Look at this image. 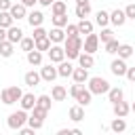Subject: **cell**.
<instances>
[{
  "mask_svg": "<svg viewBox=\"0 0 135 135\" xmlns=\"http://www.w3.org/2000/svg\"><path fill=\"white\" fill-rule=\"evenodd\" d=\"M63 51H65V57L68 59H78V55L82 51V38L80 36H65Z\"/></svg>",
  "mask_w": 135,
  "mask_h": 135,
  "instance_id": "1",
  "label": "cell"
},
{
  "mask_svg": "<svg viewBox=\"0 0 135 135\" xmlns=\"http://www.w3.org/2000/svg\"><path fill=\"white\" fill-rule=\"evenodd\" d=\"M70 95L84 108V105H89L91 103V99H93V93L89 91V89H84V84H80V82H74L72 86H70Z\"/></svg>",
  "mask_w": 135,
  "mask_h": 135,
  "instance_id": "2",
  "label": "cell"
},
{
  "mask_svg": "<svg viewBox=\"0 0 135 135\" xmlns=\"http://www.w3.org/2000/svg\"><path fill=\"white\" fill-rule=\"evenodd\" d=\"M86 82H89L86 89H89L93 95H103V93L110 91V82H108L105 78H101V76H93V78H89Z\"/></svg>",
  "mask_w": 135,
  "mask_h": 135,
  "instance_id": "3",
  "label": "cell"
},
{
  "mask_svg": "<svg viewBox=\"0 0 135 135\" xmlns=\"http://www.w3.org/2000/svg\"><path fill=\"white\" fill-rule=\"evenodd\" d=\"M21 95H23V91H21L19 86H6V89H2V91H0V99H2V103H4V105L17 103V101L21 99Z\"/></svg>",
  "mask_w": 135,
  "mask_h": 135,
  "instance_id": "4",
  "label": "cell"
},
{
  "mask_svg": "<svg viewBox=\"0 0 135 135\" xmlns=\"http://www.w3.org/2000/svg\"><path fill=\"white\" fill-rule=\"evenodd\" d=\"M25 122H27V112H25L23 108L17 110V112H13V114H8V118H6V124H8V129H13V131H19Z\"/></svg>",
  "mask_w": 135,
  "mask_h": 135,
  "instance_id": "5",
  "label": "cell"
},
{
  "mask_svg": "<svg viewBox=\"0 0 135 135\" xmlns=\"http://www.w3.org/2000/svg\"><path fill=\"white\" fill-rule=\"evenodd\" d=\"M82 49H84V53H91V55H93V53L99 49V36L93 34V32L86 34V38L82 40Z\"/></svg>",
  "mask_w": 135,
  "mask_h": 135,
  "instance_id": "6",
  "label": "cell"
},
{
  "mask_svg": "<svg viewBox=\"0 0 135 135\" xmlns=\"http://www.w3.org/2000/svg\"><path fill=\"white\" fill-rule=\"evenodd\" d=\"M46 53H49V59H51L53 63H59V61L65 59V51H63V46H59V44H51V49H49Z\"/></svg>",
  "mask_w": 135,
  "mask_h": 135,
  "instance_id": "7",
  "label": "cell"
},
{
  "mask_svg": "<svg viewBox=\"0 0 135 135\" xmlns=\"http://www.w3.org/2000/svg\"><path fill=\"white\" fill-rule=\"evenodd\" d=\"M57 76H59V74H57V68L53 65V61H51V63H46L44 68H40V78H42V80H46V82H53Z\"/></svg>",
  "mask_w": 135,
  "mask_h": 135,
  "instance_id": "8",
  "label": "cell"
},
{
  "mask_svg": "<svg viewBox=\"0 0 135 135\" xmlns=\"http://www.w3.org/2000/svg\"><path fill=\"white\" fill-rule=\"evenodd\" d=\"M8 13H11V17L13 19H25L27 17V6L23 4V2H19V4H11V8H8Z\"/></svg>",
  "mask_w": 135,
  "mask_h": 135,
  "instance_id": "9",
  "label": "cell"
},
{
  "mask_svg": "<svg viewBox=\"0 0 135 135\" xmlns=\"http://www.w3.org/2000/svg\"><path fill=\"white\" fill-rule=\"evenodd\" d=\"M124 21H127V15H124V11H120V8H114V11L110 13V23H112L114 27H122V25H124Z\"/></svg>",
  "mask_w": 135,
  "mask_h": 135,
  "instance_id": "10",
  "label": "cell"
},
{
  "mask_svg": "<svg viewBox=\"0 0 135 135\" xmlns=\"http://www.w3.org/2000/svg\"><path fill=\"white\" fill-rule=\"evenodd\" d=\"M21 38H23V30H21V27H17V25H11V27H6V40H8V42L17 44Z\"/></svg>",
  "mask_w": 135,
  "mask_h": 135,
  "instance_id": "11",
  "label": "cell"
},
{
  "mask_svg": "<svg viewBox=\"0 0 135 135\" xmlns=\"http://www.w3.org/2000/svg\"><path fill=\"white\" fill-rule=\"evenodd\" d=\"M110 70H112V74L114 76H124L127 74V63H124V59H114L112 63H110Z\"/></svg>",
  "mask_w": 135,
  "mask_h": 135,
  "instance_id": "12",
  "label": "cell"
},
{
  "mask_svg": "<svg viewBox=\"0 0 135 135\" xmlns=\"http://www.w3.org/2000/svg\"><path fill=\"white\" fill-rule=\"evenodd\" d=\"M112 110H114V116H122V118H124V116L131 112V105H129L127 101H122V99H120V101L112 103Z\"/></svg>",
  "mask_w": 135,
  "mask_h": 135,
  "instance_id": "13",
  "label": "cell"
},
{
  "mask_svg": "<svg viewBox=\"0 0 135 135\" xmlns=\"http://www.w3.org/2000/svg\"><path fill=\"white\" fill-rule=\"evenodd\" d=\"M72 78H74V82H80V84H84L86 80H89V70L86 68H74V72H72Z\"/></svg>",
  "mask_w": 135,
  "mask_h": 135,
  "instance_id": "14",
  "label": "cell"
},
{
  "mask_svg": "<svg viewBox=\"0 0 135 135\" xmlns=\"http://www.w3.org/2000/svg\"><path fill=\"white\" fill-rule=\"evenodd\" d=\"M27 23L32 25V27H38V25H42V21H44V15L40 13V11H32V13H27Z\"/></svg>",
  "mask_w": 135,
  "mask_h": 135,
  "instance_id": "15",
  "label": "cell"
},
{
  "mask_svg": "<svg viewBox=\"0 0 135 135\" xmlns=\"http://www.w3.org/2000/svg\"><path fill=\"white\" fill-rule=\"evenodd\" d=\"M49 38H51L53 44L63 42V40H65V32H63V27H55V25H53V30L49 32Z\"/></svg>",
  "mask_w": 135,
  "mask_h": 135,
  "instance_id": "16",
  "label": "cell"
},
{
  "mask_svg": "<svg viewBox=\"0 0 135 135\" xmlns=\"http://www.w3.org/2000/svg\"><path fill=\"white\" fill-rule=\"evenodd\" d=\"M72 72H74V65L70 63V61H59V65H57V74L61 76V78H68V76H72Z\"/></svg>",
  "mask_w": 135,
  "mask_h": 135,
  "instance_id": "17",
  "label": "cell"
},
{
  "mask_svg": "<svg viewBox=\"0 0 135 135\" xmlns=\"http://www.w3.org/2000/svg\"><path fill=\"white\" fill-rule=\"evenodd\" d=\"M65 97H68V89L61 86V84H55L53 91H51V99H53V101H63Z\"/></svg>",
  "mask_w": 135,
  "mask_h": 135,
  "instance_id": "18",
  "label": "cell"
},
{
  "mask_svg": "<svg viewBox=\"0 0 135 135\" xmlns=\"http://www.w3.org/2000/svg\"><path fill=\"white\" fill-rule=\"evenodd\" d=\"M19 103H21V108H23L25 112L32 110V108L36 105V97H34V93H23L21 99H19Z\"/></svg>",
  "mask_w": 135,
  "mask_h": 135,
  "instance_id": "19",
  "label": "cell"
},
{
  "mask_svg": "<svg viewBox=\"0 0 135 135\" xmlns=\"http://www.w3.org/2000/svg\"><path fill=\"white\" fill-rule=\"evenodd\" d=\"M25 55H27V63H30V65H40V63H42V51H38V49L27 51Z\"/></svg>",
  "mask_w": 135,
  "mask_h": 135,
  "instance_id": "20",
  "label": "cell"
},
{
  "mask_svg": "<svg viewBox=\"0 0 135 135\" xmlns=\"http://www.w3.org/2000/svg\"><path fill=\"white\" fill-rule=\"evenodd\" d=\"M23 80H25V84L27 86H38L40 84V74L38 72H34V70H30V72H25V76H23Z\"/></svg>",
  "mask_w": 135,
  "mask_h": 135,
  "instance_id": "21",
  "label": "cell"
},
{
  "mask_svg": "<svg viewBox=\"0 0 135 135\" xmlns=\"http://www.w3.org/2000/svg\"><path fill=\"white\" fill-rule=\"evenodd\" d=\"M105 95H108L110 103H116V101H120V99L124 97V93H122V89H120V86H110V91H108Z\"/></svg>",
  "mask_w": 135,
  "mask_h": 135,
  "instance_id": "22",
  "label": "cell"
},
{
  "mask_svg": "<svg viewBox=\"0 0 135 135\" xmlns=\"http://www.w3.org/2000/svg\"><path fill=\"white\" fill-rule=\"evenodd\" d=\"M68 114H70V118H72L74 122H80V120L84 118V110H82V105H80V103H78V105H72Z\"/></svg>",
  "mask_w": 135,
  "mask_h": 135,
  "instance_id": "23",
  "label": "cell"
},
{
  "mask_svg": "<svg viewBox=\"0 0 135 135\" xmlns=\"http://www.w3.org/2000/svg\"><path fill=\"white\" fill-rule=\"evenodd\" d=\"M78 63H80L82 68H86V70H89V68H93L95 59H93V55H91V53H82V51H80V55H78Z\"/></svg>",
  "mask_w": 135,
  "mask_h": 135,
  "instance_id": "24",
  "label": "cell"
},
{
  "mask_svg": "<svg viewBox=\"0 0 135 135\" xmlns=\"http://www.w3.org/2000/svg\"><path fill=\"white\" fill-rule=\"evenodd\" d=\"M110 129H112L114 133H122V131L127 129V120H124L122 116H116V118L112 120V124H110Z\"/></svg>",
  "mask_w": 135,
  "mask_h": 135,
  "instance_id": "25",
  "label": "cell"
},
{
  "mask_svg": "<svg viewBox=\"0 0 135 135\" xmlns=\"http://www.w3.org/2000/svg\"><path fill=\"white\" fill-rule=\"evenodd\" d=\"M95 23H97L99 27H105V25L110 23V13H108V11H97V15H95Z\"/></svg>",
  "mask_w": 135,
  "mask_h": 135,
  "instance_id": "26",
  "label": "cell"
},
{
  "mask_svg": "<svg viewBox=\"0 0 135 135\" xmlns=\"http://www.w3.org/2000/svg\"><path fill=\"white\" fill-rule=\"evenodd\" d=\"M51 38H49V34L44 36V38H38V40H34V49H38V51H49L51 49Z\"/></svg>",
  "mask_w": 135,
  "mask_h": 135,
  "instance_id": "27",
  "label": "cell"
},
{
  "mask_svg": "<svg viewBox=\"0 0 135 135\" xmlns=\"http://www.w3.org/2000/svg\"><path fill=\"white\" fill-rule=\"evenodd\" d=\"M51 13H53V15L68 13V4H65V0H55V2L51 4Z\"/></svg>",
  "mask_w": 135,
  "mask_h": 135,
  "instance_id": "28",
  "label": "cell"
},
{
  "mask_svg": "<svg viewBox=\"0 0 135 135\" xmlns=\"http://www.w3.org/2000/svg\"><path fill=\"white\" fill-rule=\"evenodd\" d=\"M13 53H15V44L8 42V40H2V42H0V55H2V57H11Z\"/></svg>",
  "mask_w": 135,
  "mask_h": 135,
  "instance_id": "29",
  "label": "cell"
},
{
  "mask_svg": "<svg viewBox=\"0 0 135 135\" xmlns=\"http://www.w3.org/2000/svg\"><path fill=\"white\" fill-rule=\"evenodd\" d=\"M76 25H78V32H80V34H91V32H93V21H89L86 17L80 19Z\"/></svg>",
  "mask_w": 135,
  "mask_h": 135,
  "instance_id": "30",
  "label": "cell"
},
{
  "mask_svg": "<svg viewBox=\"0 0 135 135\" xmlns=\"http://www.w3.org/2000/svg\"><path fill=\"white\" fill-rule=\"evenodd\" d=\"M116 53H118V57H120V59H129L135 51H133V46H131V44H118V51H116Z\"/></svg>",
  "mask_w": 135,
  "mask_h": 135,
  "instance_id": "31",
  "label": "cell"
},
{
  "mask_svg": "<svg viewBox=\"0 0 135 135\" xmlns=\"http://www.w3.org/2000/svg\"><path fill=\"white\" fill-rule=\"evenodd\" d=\"M13 21H15V19L11 17L8 11H0V27H11Z\"/></svg>",
  "mask_w": 135,
  "mask_h": 135,
  "instance_id": "32",
  "label": "cell"
},
{
  "mask_svg": "<svg viewBox=\"0 0 135 135\" xmlns=\"http://www.w3.org/2000/svg\"><path fill=\"white\" fill-rule=\"evenodd\" d=\"M89 13H91V4H89V2H86V4H76V17H78V19H84Z\"/></svg>",
  "mask_w": 135,
  "mask_h": 135,
  "instance_id": "33",
  "label": "cell"
},
{
  "mask_svg": "<svg viewBox=\"0 0 135 135\" xmlns=\"http://www.w3.org/2000/svg\"><path fill=\"white\" fill-rule=\"evenodd\" d=\"M53 25H55V27H65V25H68V13L53 15Z\"/></svg>",
  "mask_w": 135,
  "mask_h": 135,
  "instance_id": "34",
  "label": "cell"
},
{
  "mask_svg": "<svg viewBox=\"0 0 135 135\" xmlns=\"http://www.w3.org/2000/svg\"><path fill=\"white\" fill-rule=\"evenodd\" d=\"M36 105H40L42 110L49 112V110H51V97H49V95H38V97H36Z\"/></svg>",
  "mask_w": 135,
  "mask_h": 135,
  "instance_id": "35",
  "label": "cell"
},
{
  "mask_svg": "<svg viewBox=\"0 0 135 135\" xmlns=\"http://www.w3.org/2000/svg\"><path fill=\"white\" fill-rule=\"evenodd\" d=\"M19 46H21V51H32L34 49V38H27V36H23L21 40H19Z\"/></svg>",
  "mask_w": 135,
  "mask_h": 135,
  "instance_id": "36",
  "label": "cell"
},
{
  "mask_svg": "<svg viewBox=\"0 0 135 135\" xmlns=\"http://www.w3.org/2000/svg\"><path fill=\"white\" fill-rule=\"evenodd\" d=\"M27 124H30L34 131H38V129H42L44 120H42V118H38V116H27Z\"/></svg>",
  "mask_w": 135,
  "mask_h": 135,
  "instance_id": "37",
  "label": "cell"
},
{
  "mask_svg": "<svg viewBox=\"0 0 135 135\" xmlns=\"http://www.w3.org/2000/svg\"><path fill=\"white\" fill-rule=\"evenodd\" d=\"M112 38H114V32H112V30H110V27L105 25V27L101 30V36H99V42H103V44H105V42H110Z\"/></svg>",
  "mask_w": 135,
  "mask_h": 135,
  "instance_id": "38",
  "label": "cell"
},
{
  "mask_svg": "<svg viewBox=\"0 0 135 135\" xmlns=\"http://www.w3.org/2000/svg\"><path fill=\"white\" fill-rule=\"evenodd\" d=\"M118 51V40L116 38H112L110 42H105V53H110V55H114Z\"/></svg>",
  "mask_w": 135,
  "mask_h": 135,
  "instance_id": "39",
  "label": "cell"
},
{
  "mask_svg": "<svg viewBox=\"0 0 135 135\" xmlns=\"http://www.w3.org/2000/svg\"><path fill=\"white\" fill-rule=\"evenodd\" d=\"M65 36H80L78 25H76V23H68V25H65Z\"/></svg>",
  "mask_w": 135,
  "mask_h": 135,
  "instance_id": "40",
  "label": "cell"
},
{
  "mask_svg": "<svg viewBox=\"0 0 135 135\" xmlns=\"http://www.w3.org/2000/svg\"><path fill=\"white\" fill-rule=\"evenodd\" d=\"M46 114H49V112H46V110H42L40 105H34V108H32V116H38V118H42V120H44V118H46Z\"/></svg>",
  "mask_w": 135,
  "mask_h": 135,
  "instance_id": "41",
  "label": "cell"
},
{
  "mask_svg": "<svg viewBox=\"0 0 135 135\" xmlns=\"http://www.w3.org/2000/svg\"><path fill=\"white\" fill-rule=\"evenodd\" d=\"M46 34H49V32H46L42 25H38V27H34V36H32V38H34V40H38V38H44Z\"/></svg>",
  "mask_w": 135,
  "mask_h": 135,
  "instance_id": "42",
  "label": "cell"
},
{
  "mask_svg": "<svg viewBox=\"0 0 135 135\" xmlns=\"http://www.w3.org/2000/svg\"><path fill=\"white\" fill-rule=\"evenodd\" d=\"M124 15H127V19L135 21V4H127L124 6Z\"/></svg>",
  "mask_w": 135,
  "mask_h": 135,
  "instance_id": "43",
  "label": "cell"
},
{
  "mask_svg": "<svg viewBox=\"0 0 135 135\" xmlns=\"http://www.w3.org/2000/svg\"><path fill=\"white\" fill-rule=\"evenodd\" d=\"M131 82H135V68H127V74H124Z\"/></svg>",
  "mask_w": 135,
  "mask_h": 135,
  "instance_id": "44",
  "label": "cell"
},
{
  "mask_svg": "<svg viewBox=\"0 0 135 135\" xmlns=\"http://www.w3.org/2000/svg\"><path fill=\"white\" fill-rule=\"evenodd\" d=\"M19 133H21V135H32V133H34V129H32V127H25V124H23V127L19 129Z\"/></svg>",
  "mask_w": 135,
  "mask_h": 135,
  "instance_id": "45",
  "label": "cell"
},
{
  "mask_svg": "<svg viewBox=\"0 0 135 135\" xmlns=\"http://www.w3.org/2000/svg\"><path fill=\"white\" fill-rule=\"evenodd\" d=\"M11 4H13L11 0H0V11H8V8H11Z\"/></svg>",
  "mask_w": 135,
  "mask_h": 135,
  "instance_id": "46",
  "label": "cell"
},
{
  "mask_svg": "<svg viewBox=\"0 0 135 135\" xmlns=\"http://www.w3.org/2000/svg\"><path fill=\"white\" fill-rule=\"evenodd\" d=\"M6 40V27H0V42Z\"/></svg>",
  "mask_w": 135,
  "mask_h": 135,
  "instance_id": "47",
  "label": "cell"
},
{
  "mask_svg": "<svg viewBox=\"0 0 135 135\" xmlns=\"http://www.w3.org/2000/svg\"><path fill=\"white\" fill-rule=\"evenodd\" d=\"M38 2H40V4H42V6H51V4H53V2H55V0H38Z\"/></svg>",
  "mask_w": 135,
  "mask_h": 135,
  "instance_id": "48",
  "label": "cell"
},
{
  "mask_svg": "<svg viewBox=\"0 0 135 135\" xmlns=\"http://www.w3.org/2000/svg\"><path fill=\"white\" fill-rule=\"evenodd\" d=\"M21 2H23V4H25V6H34V4H36V2H38V0H21Z\"/></svg>",
  "mask_w": 135,
  "mask_h": 135,
  "instance_id": "49",
  "label": "cell"
},
{
  "mask_svg": "<svg viewBox=\"0 0 135 135\" xmlns=\"http://www.w3.org/2000/svg\"><path fill=\"white\" fill-rule=\"evenodd\" d=\"M89 0H76V4H86Z\"/></svg>",
  "mask_w": 135,
  "mask_h": 135,
  "instance_id": "50",
  "label": "cell"
},
{
  "mask_svg": "<svg viewBox=\"0 0 135 135\" xmlns=\"http://www.w3.org/2000/svg\"><path fill=\"white\" fill-rule=\"evenodd\" d=\"M131 112H135V101H133V103H131Z\"/></svg>",
  "mask_w": 135,
  "mask_h": 135,
  "instance_id": "51",
  "label": "cell"
},
{
  "mask_svg": "<svg viewBox=\"0 0 135 135\" xmlns=\"http://www.w3.org/2000/svg\"><path fill=\"white\" fill-rule=\"evenodd\" d=\"M133 55H135V53H133Z\"/></svg>",
  "mask_w": 135,
  "mask_h": 135,
  "instance_id": "52",
  "label": "cell"
}]
</instances>
